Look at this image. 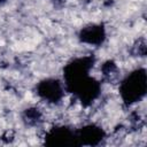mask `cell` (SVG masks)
Here are the masks:
<instances>
[{
  "instance_id": "obj_1",
  "label": "cell",
  "mask_w": 147,
  "mask_h": 147,
  "mask_svg": "<svg viewBox=\"0 0 147 147\" xmlns=\"http://www.w3.org/2000/svg\"><path fill=\"white\" fill-rule=\"evenodd\" d=\"M147 92L146 69L140 67L130 71L119 83L118 93L125 106H132L140 102Z\"/></svg>"
},
{
  "instance_id": "obj_2",
  "label": "cell",
  "mask_w": 147,
  "mask_h": 147,
  "mask_svg": "<svg viewBox=\"0 0 147 147\" xmlns=\"http://www.w3.org/2000/svg\"><path fill=\"white\" fill-rule=\"evenodd\" d=\"M95 64V56L93 54L77 56L71 59L63 67V84L65 92L70 93L79 83L91 76V71Z\"/></svg>"
},
{
  "instance_id": "obj_3",
  "label": "cell",
  "mask_w": 147,
  "mask_h": 147,
  "mask_svg": "<svg viewBox=\"0 0 147 147\" xmlns=\"http://www.w3.org/2000/svg\"><path fill=\"white\" fill-rule=\"evenodd\" d=\"M65 87L61 79L48 77L39 80L36 85L37 96L51 105H57L64 98Z\"/></svg>"
},
{
  "instance_id": "obj_4",
  "label": "cell",
  "mask_w": 147,
  "mask_h": 147,
  "mask_svg": "<svg viewBox=\"0 0 147 147\" xmlns=\"http://www.w3.org/2000/svg\"><path fill=\"white\" fill-rule=\"evenodd\" d=\"M70 93L80 102L83 107H90L99 99L101 94V82L92 76H88Z\"/></svg>"
},
{
  "instance_id": "obj_5",
  "label": "cell",
  "mask_w": 147,
  "mask_h": 147,
  "mask_svg": "<svg viewBox=\"0 0 147 147\" xmlns=\"http://www.w3.org/2000/svg\"><path fill=\"white\" fill-rule=\"evenodd\" d=\"M44 144L49 147H77L75 129H71L67 125L53 126L46 132L44 137Z\"/></svg>"
},
{
  "instance_id": "obj_6",
  "label": "cell",
  "mask_w": 147,
  "mask_h": 147,
  "mask_svg": "<svg viewBox=\"0 0 147 147\" xmlns=\"http://www.w3.org/2000/svg\"><path fill=\"white\" fill-rule=\"evenodd\" d=\"M75 132H76L77 147H79V146H88V147L99 146L106 139V136H107L103 127L95 123L85 124L82 127L75 130Z\"/></svg>"
},
{
  "instance_id": "obj_7",
  "label": "cell",
  "mask_w": 147,
  "mask_h": 147,
  "mask_svg": "<svg viewBox=\"0 0 147 147\" xmlns=\"http://www.w3.org/2000/svg\"><path fill=\"white\" fill-rule=\"evenodd\" d=\"M78 40L88 46H101L107 39V30L103 23H91L78 31Z\"/></svg>"
},
{
  "instance_id": "obj_8",
  "label": "cell",
  "mask_w": 147,
  "mask_h": 147,
  "mask_svg": "<svg viewBox=\"0 0 147 147\" xmlns=\"http://www.w3.org/2000/svg\"><path fill=\"white\" fill-rule=\"evenodd\" d=\"M25 116L29 121H38L40 118V113L36 108H30V109H26Z\"/></svg>"
},
{
  "instance_id": "obj_9",
  "label": "cell",
  "mask_w": 147,
  "mask_h": 147,
  "mask_svg": "<svg viewBox=\"0 0 147 147\" xmlns=\"http://www.w3.org/2000/svg\"><path fill=\"white\" fill-rule=\"evenodd\" d=\"M5 1H6V0H0V5H2V3L5 2Z\"/></svg>"
}]
</instances>
